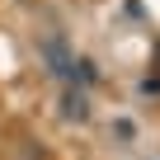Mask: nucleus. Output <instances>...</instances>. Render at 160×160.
Listing matches in <instances>:
<instances>
[{"label": "nucleus", "instance_id": "nucleus-1", "mask_svg": "<svg viewBox=\"0 0 160 160\" xmlns=\"http://www.w3.org/2000/svg\"><path fill=\"white\" fill-rule=\"evenodd\" d=\"M42 57H47V66H52V75H61L66 85H75V57H71V47H66V38H42Z\"/></svg>", "mask_w": 160, "mask_h": 160}, {"label": "nucleus", "instance_id": "nucleus-2", "mask_svg": "<svg viewBox=\"0 0 160 160\" xmlns=\"http://www.w3.org/2000/svg\"><path fill=\"white\" fill-rule=\"evenodd\" d=\"M61 118H71V122H85V118H90V99H85V90L71 85V90L61 94Z\"/></svg>", "mask_w": 160, "mask_h": 160}, {"label": "nucleus", "instance_id": "nucleus-3", "mask_svg": "<svg viewBox=\"0 0 160 160\" xmlns=\"http://www.w3.org/2000/svg\"><path fill=\"white\" fill-rule=\"evenodd\" d=\"M141 94H160V75H146L141 80Z\"/></svg>", "mask_w": 160, "mask_h": 160}, {"label": "nucleus", "instance_id": "nucleus-4", "mask_svg": "<svg viewBox=\"0 0 160 160\" xmlns=\"http://www.w3.org/2000/svg\"><path fill=\"white\" fill-rule=\"evenodd\" d=\"M155 66H160V42H155Z\"/></svg>", "mask_w": 160, "mask_h": 160}]
</instances>
